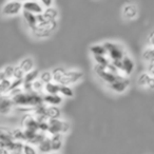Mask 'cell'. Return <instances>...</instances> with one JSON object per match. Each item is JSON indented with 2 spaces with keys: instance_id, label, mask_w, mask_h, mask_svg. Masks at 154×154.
Here are the masks:
<instances>
[{
  "instance_id": "obj_13",
  "label": "cell",
  "mask_w": 154,
  "mask_h": 154,
  "mask_svg": "<svg viewBox=\"0 0 154 154\" xmlns=\"http://www.w3.org/2000/svg\"><path fill=\"white\" fill-rule=\"evenodd\" d=\"M14 103L8 94H3L0 97V114L1 115H9L14 109Z\"/></svg>"
},
{
  "instance_id": "obj_42",
  "label": "cell",
  "mask_w": 154,
  "mask_h": 154,
  "mask_svg": "<svg viewBox=\"0 0 154 154\" xmlns=\"http://www.w3.org/2000/svg\"><path fill=\"white\" fill-rule=\"evenodd\" d=\"M19 1H26V0H19Z\"/></svg>"
},
{
  "instance_id": "obj_41",
  "label": "cell",
  "mask_w": 154,
  "mask_h": 154,
  "mask_svg": "<svg viewBox=\"0 0 154 154\" xmlns=\"http://www.w3.org/2000/svg\"><path fill=\"white\" fill-rule=\"evenodd\" d=\"M53 154H58V153H57V152H54V153H53Z\"/></svg>"
},
{
  "instance_id": "obj_27",
  "label": "cell",
  "mask_w": 154,
  "mask_h": 154,
  "mask_svg": "<svg viewBox=\"0 0 154 154\" xmlns=\"http://www.w3.org/2000/svg\"><path fill=\"white\" fill-rule=\"evenodd\" d=\"M59 95L71 98L74 96V91L70 86H60L59 85Z\"/></svg>"
},
{
  "instance_id": "obj_21",
  "label": "cell",
  "mask_w": 154,
  "mask_h": 154,
  "mask_svg": "<svg viewBox=\"0 0 154 154\" xmlns=\"http://www.w3.org/2000/svg\"><path fill=\"white\" fill-rule=\"evenodd\" d=\"M66 71V69L62 68V66H56V68H54L51 72L52 73V82L59 85L60 80H61V78L63 77Z\"/></svg>"
},
{
  "instance_id": "obj_26",
  "label": "cell",
  "mask_w": 154,
  "mask_h": 154,
  "mask_svg": "<svg viewBox=\"0 0 154 154\" xmlns=\"http://www.w3.org/2000/svg\"><path fill=\"white\" fill-rule=\"evenodd\" d=\"M90 52L93 56H107V52L103 45H92L90 47Z\"/></svg>"
},
{
  "instance_id": "obj_40",
  "label": "cell",
  "mask_w": 154,
  "mask_h": 154,
  "mask_svg": "<svg viewBox=\"0 0 154 154\" xmlns=\"http://www.w3.org/2000/svg\"><path fill=\"white\" fill-rule=\"evenodd\" d=\"M5 78H7L5 77V73H3V71H0V82H2Z\"/></svg>"
},
{
  "instance_id": "obj_18",
  "label": "cell",
  "mask_w": 154,
  "mask_h": 154,
  "mask_svg": "<svg viewBox=\"0 0 154 154\" xmlns=\"http://www.w3.org/2000/svg\"><path fill=\"white\" fill-rule=\"evenodd\" d=\"M61 115V112L58 107L55 106H47V109H45V116H47L48 119H57L60 118Z\"/></svg>"
},
{
  "instance_id": "obj_25",
  "label": "cell",
  "mask_w": 154,
  "mask_h": 154,
  "mask_svg": "<svg viewBox=\"0 0 154 154\" xmlns=\"http://www.w3.org/2000/svg\"><path fill=\"white\" fill-rule=\"evenodd\" d=\"M42 14L45 15V17H47L48 19H50V20H57L58 15H59V13H58V10L56 9V8H54V7L45 8V9L43 10Z\"/></svg>"
},
{
  "instance_id": "obj_12",
  "label": "cell",
  "mask_w": 154,
  "mask_h": 154,
  "mask_svg": "<svg viewBox=\"0 0 154 154\" xmlns=\"http://www.w3.org/2000/svg\"><path fill=\"white\" fill-rule=\"evenodd\" d=\"M38 120L35 118L33 114H26L23 118L21 119V126L23 130H30V131H38Z\"/></svg>"
},
{
  "instance_id": "obj_24",
  "label": "cell",
  "mask_w": 154,
  "mask_h": 154,
  "mask_svg": "<svg viewBox=\"0 0 154 154\" xmlns=\"http://www.w3.org/2000/svg\"><path fill=\"white\" fill-rule=\"evenodd\" d=\"M12 136H13L14 140L26 143V134H24V130L22 128H16L12 130Z\"/></svg>"
},
{
  "instance_id": "obj_15",
  "label": "cell",
  "mask_w": 154,
  "mask_h": 154,
  "mask_svg": "<svg viewBox=\"0 0 154 154\" xmlns=\"http://www.w3.org/2000/svg\"><path fill=\"white\" fill-rule=\"evenodd\" d=\"M62 96L59 94H55V95H50V94H45L42 96V101L43 103L48 106H55L58 107L59 105L62 103Z\"/></svg>"
},
{
  "instance_id": "obj_29",
  "label": "cell",
  "mask_w": 154,
  "mask_h": 154,
  "mask_svg": "<svg viewBox=\"0 0 154 154\" xmlns=\"http://www.w3.org/2000/svg\"><path fill=\"white\" fill-rule=\"evenodd\" d=\"M94 57V60L96 62L97 66H108L111 62V60L107 57V56H93Z\"/></svg>"
},
{
  "instance_id": "obj_1",
  "label": "cell",
  "mask_w": 154,
  "mask_h": 154,
  "mask_svg": "<svg viewBox=\"0 0 154 154\" xmlns=\"http://www.w3.org/2000/svg\"><path fill=\"white\" fill-rule=\"evenodd\" d=\"M11 98L14 103V106L17 108H35L43 103L42 96H40L39 93L33 92V91H30V92L22 91L18 94L14 95Z\"/></svg>"
},
{
  "instance_id": "obj_16",
  "label": "cell",
  "mask_w": 154,
  "mask_h": 154,
  "mask_svg": "<svg viewBox=\"0 0 154 154\" xmlns=\"http://www.w3.org/2000/svg\"><path fill=\"white\" fill-rule=\"evenodd\" d=\"M50 140H51V147L53 152H58L61 149L62 145H63V135L62 134H54L50 136Z\"/></svg>"
},
{
  "instance_id": "obj_30",
  "label": "cell",
  "mask_w": 154,
  "mask_h": 154,
  "mask_svg": "<svg viewBox=\"0 0 154 154\" xmlns=\"http://www.w3.org/2000/svg\"><path fill=\"white\" fill-rule=\"evenodd\" d=\"M38 79L40 80L42 84H48V82H52V73L50 71H45L42 73H39Z\"/></svg>"
},
{
  "instance_id": "obj_9",
  "label": "cell",
  "mask_w": 154,
  "mask_h": 154,
  "mask_svg": "<svg viewBox=\"0 0 154 154\" xmlns=\"http://www.w3.org/2000/svg\"><path fill=\"white\" fill-rule=\"evenodd\" d=\"M43 10H45L43 7L37 0H26L22 2V11L28 12V13L39 15L43 13Z\"/></svg>"
},
{
  "instance_id": "obj_33",
  "label": "cell",
  "mask_w": 154,
  "mask_h": 154,
  "mask_svg": "<svg viewBox=\"0 0 154 154\" xmlns=\"http://www.w3.org/2000/svg\"><path fill=\"white\" fill-rule=\"evenodd\" d=\"M43 86H45V84H42L39 79H36L35 82H32V91L33 92H36V93L42 92Z\"/></svg>"
},
{
  "instance_id": "obj_32",
  "label": "cell",
  "mask_w": 154,
  "mask_h": 154,
  "mask_svg": "<svg viewBox=\"0 0 154 154\" xmlns=\"http://www.w3.org/2000/svg\"><path fill=\"white\" fill-rule=\"evenodd\" d=\"M153 58H154V48L148 47L147 49L143 52V59L147 62V61H149V60L153 59Z\"/></svg>"
},
{
  "instance_id": "obj_17",
  "label": "cell",
  "mask_w": 154,
  "mask_h": 154,
  "mask_svg": "<svg viewBox=\"0 0 154 154\" xmlns=\"http://www.w3.org/2000/svg\"><path fill=\"white\" fill-rule=\"evenodd\" d=\"M22 16H23L24 22H26V24L30 30H33L37 26V15L22 11Z\"/></svg>"
},
{
  "instance_id": "obj_3",
  "label": "cell",
  "mask_w": 154,
  "mask_h": 154,
  "mask_svg": "<svg viewBox=\"0 0 154 154\" xmlns=\"http://www.w3.org/2000/svg\"><path fill=\"white\" fill-rule=\"evenodd\" d=\"M103 47L107 52V57L111 61H118L124 58L126 55L125 53V48L122 45L117 42H112V41H107L103 43Z\"/></svg>"
},
{
  "instance_id": "obj_36",
  "label": "cell",
  "mask_w": 154,
  "mask_h": 154,
  "mask_svg": "<svg viewBox=\"0 0 154 154\" xmlns=\"http://www.w3.org/2000/svg\"><path fill=\"white\" fill-rule=\"evenodd\" d=\"M147 73L154 77V58L147 61Z\"/></svg>"
},
{
  "instance_id": "obj_22",
  "label": "cell",
  "mask_w": 154,
  "mask_h": 154,
  "mask_svg": "<svg viewBox=\"0 0 154 154\" xmlns=\"http://www.w3.org/2000/svg\"><path fill=\"white\" fill-rule=\"evenodd\" d=\"M43 91H45V94H50V95L59 94V85L55 84L53 82H48V84H45L43 86Z\"/></svg>"
},
{
  "instance_id": "obj_5",
  "label": "cell",
  "mask_w": 154,
  "mask_h": 154,
  "mask_svg": "<svg viewBox=\"0 0 154 154\" xmlns=\"http://www.w3.org/2000/svg\"><path fill=\"white\" fill-rule=\"evenodd\" d=\"M94 73L99 79H100L103 84L107 85V86L112 84V82H114L116 79H118L120 76H122V75L111 72V71L108 70L106 66H97V64H95V66H94Z\"/></svg>"
},
{
  "instance_id": "obj_38",
  "label": "cell",
  "mask_w": 154,
  "mask_h": 154,
  "mask_svg": "<svg viewBox=\"0 0 154 154\" xmlns=\"http://www.w3.org/2000/svg\"><path fill=\"white\" fill-rule=\"evenodd\" d=\"M40 5L43 7V9L45 8H50V7H53V2L54 0H38Z\"/></svg>"
},
{
  "instance_id": "obj_28",
  "label": "cell",
  "mask_w": 154,
  "mask_h": 154,
  "mask_svg": "<svg viewBox=\"0 0 154 154\" xmlns=\"http://www.w3.org/2000/svg\"><path fill=\"white\" fill-rule=\"evenodd\" d=\"M12 78H5L2 82H0V94H8L11 87Z\"/></svg>"
},
{
  "instance_id": "obj_34",
  "label": "cell",
  "mask_w": 154,
  "mask_h": 154,
  "mask_svg": "<svg viewBox=\"0 0 154 154\" xmlns=\"http://www.w3.org/2000/svg\"><path fill=\"white\" fill-rule=\"evenodd\" d=\"M24 74L26 73L18 66H14V72H13V78L14 79H23Z\"/></svg>"
},
{
  "instance_id": "obj_35",
  "label": "cell",
  "mask_w": 154,
  "mask_h": 154,
  "mask_svg": "<svg viewBox=\"0 0 154 154\" xmlns=\"http://www.w3.org/2000/svg\"><path fill=\"white\" fill-rule=\"evenodd\" d=\"M2 71L7 78H12V77H13V72H14V66H7Z\"/></svg>"
},
{
  "instance_id": "obj_23",
  "label": "cell",
  "mask_w": 154,
  "mask_h": 154,
  "mask_svg": "<svg viewBox=\"0 0 154 154\" xmlns=\"http://www.w3.org/2000/svg\"><path fill=\"white\" fill-rule=\"evenodd\" d=\"M38 77H39V71L37 69H34V70L26 73L22 80H23V84H32L33 82L38 79Z\"/></svg>"
},
{
  "instance_id": "obj_20",
  "label": "cell",
  "mask_w": 154,
  "mask_h": 154,
  "mask_svg": "<svg viewBox=\"0 0 154 154\" xmlns=\"http://www.w3.org/2000/svg\"><path fill=\"white\" fill-rule=\"evenodd\" d=\"M37 151H39L41 154H49L52 152L51 147V140H50V136H45V138L37 146Z\"/></svg>"
},
{
  "instance_id": "obj_11",
  "label": "cell",
  "mask_w": 154,
  "mask_h": 154,
  "mask_svg": "<svg viewBox=\"0 0 154 154\" xmlns=\"http://www.w3.org/2000/svg\"><path fill=\"white\" fill-rule=\"evenodd\" d=\"M122 15L126 20H134L138 16V8L135 3H127L122 7Z\"/></svg>"
},
{
  "instance_id": "obj_7",
  "label": "cell",
  "mask_w": 154,
  "mask_h": 154,
  "mask_svg": "<svg viewBox=\"0 0 154 154\" xmlns=\"http://www.w3.org/2000/svg\"><path fill=\"white\" fill-rule=\"evenodd\" d=\"M22 12V1L19 0H10L1 9L3 16H16Z\"/></svg>"
},
{
  "instance_id": "obj_31",
  "label": "cell",
  "mask_w": 154,
  "mask_h": 154,
  "mask_svg": "<svg viewBox=\"0 0 154 154\" xmlns=\"http://www.w3.org/2000/svg\"><path fill=\"white\" fill-rule=\"evenodd\" d=\"M21 152L23 154H38V151H37L36 148L34 146L30 145V143H23Z\"/></svg>"
},
{
  "instance_id": "obj_10",
  "label": "cell",
  "mask_w": 154,
  "mask_h": 154,
  "mask_svg": "<svg viewBox=\"0 0 154 154\" xmlns=\"http://www.w3.org/2000/svg\"><path fill=\"white\" fill-rule=\"evenodd\" d=\"M135 63L132 58H130L128 55H125L124 58L120 60V73L122 76L128 77L134 72Z\"/></svg>"
},
{
  "instance_id": "obj_6",
  "label": "cell",
  "mask_w": 154,
  "mask_h": 154,
  "mask_svg": "<svg viewBox=\"0 0 154 154\" xmlns=\"http://www.w3.org/2000/svg\"><path fill=\"white\" fill-rule=\"evenodd\" d=\"M84 78V72L79 70H66L63 77L60 80V86H71L79 82Z\"/></svg>"
},
{
  "instance_id": "obj_37",
  "label": "cell",
  "mask_w": 154,
  "mask_h": 154,
  "mask_svg": "<svg viewBox=\"0 0 154 154\" xmlns=\"http://www.w3.org/2000/svg\"><path fill=\"white\" fill-rule=\"evenodd\" d=\"M147 43L149 48H154V31H152L147 37Z\"/></svg>"
},
{
  "instance_id": "obj_19",
  "label": "cell",
  "mask_w": 154,
  "mask_h": 154,
  "mask_svg": "<svg viewBox=\"0 0 154 154\" xmlns=\"http://www.w3.org/2000/svg\"><path fill=\"white\" fill-rule=\"evenodd\" d=\"M19 68L23 71L24 73H28L30 71L34 70L35 69V62L33 60L32 57H26L20 61Z\"/></svg>"
},
{
  "instance_id": "obj_4",
  "label": "cell",
  "mask_w": 154,
  "mask_h": 154,
  "mask_svg": "<svg viewBox=\"0 0 154 154\" xmlns=\"http://www.w3.org/2000/svg\"><path fill=\"white\" fill-rule=\"evenodd\" d=\"M48 133L51 135L54 134H66L70 131V124L66 120L60 118L57 119H49L48 120Z\"/></svg>"
},
{
  "instance_id": "obj_2",
  "label": "cell",
  "mask_w": 154,
  "mask_h": 154,
  "mask_svg": "<svg viewBox=\"0 0 154 154\" xmlns=\"http://www.w3.org/2000/svg\"><path fill=\"white\" fill-rule=\"evenodd\" d=\"M22 146V143L14 140L11 129L5 126H0V147L8 149L13 154H16L21 152Z\"/></svg>"
},
{
  "instance_id": "obj_8",
  "label": "cell",
  "mask_w": 154,
  "mask_h": 154,
  "mask_svg": "<svg viewBox=\"0 0 154 154\" xmlns=\"http://www.w3.org/2000/svg\"><path fill=\"white\" fill-rule=\"evenodd\" d=\"M107 87L112 92L120 94V93L126 92L129 89V87H130V79L126 76H120L118 79H116L115 82H112V84L108 85Z\"/></svg>"
},
{
  "instance_id": "obj_39",
  "label": "cell",
  "mask_w": 154,
  "mask_h": 154,
  "mask_svg": "<svg viewBox=\"0 0 154 154\" xmlns=\"http://www.w3.org/2000/svg\"><path fill=\"white\" fill-rule=\"evenodd\" d=\"M0 154H13L11 151H9L8 149H5V148L0 147Z\"/></svg>"
},
{
  "instance_id": "obj_14",
  "label": "cell",
  "mask_w": 154,
  "mask_h": 154,
  "mask_svg": "<svg viewBox=\"0 0 154 154\" xmlns=\"http://www.w3.org/2000/svg\"><path fill=\"white\" fill-rule=\"evenodd\" d=\"M137 85L141 88L154 90V77L149 75L148 73H143L137 78Z\"/></svg>"
}]
</instances>
